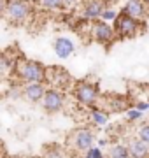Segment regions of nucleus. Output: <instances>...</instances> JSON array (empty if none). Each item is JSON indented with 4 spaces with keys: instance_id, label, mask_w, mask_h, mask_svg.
Here are the masks:
<instances>
[{
    "instance_id": "obj_1",
    "label": "nucleus",
    "mask_w": 149,
    "mask_h": 158,
    "mask_svg": "<svg viewBox=\"0 0 149 158\" xmlns=\"http://www.w3.org/2000/svg\"><path fill=\"white\" fill-rule=\"evenodd\" d=\"M16 77L26 85V83H46V67L40 62L28 60L21 56L19 60L14 62V72Z\"/></svg>"
},
{
    "instance_id": "obj_2",
    "label": "nucleus",
    "mask_w": 149,
    "mask_h": 158,
    "mask_svg": "<svg viewBox=\"0 0 149 158\" xmlns=\"http://www.w3.org/2000/svg\"><path fill=\"white\" fill-rule=\"evenodd\" d=\"M112 30H114L116 37H119V39H133L140 32H144V21L133 19V18L119 12L118 18L112 21Z\"/></svg>"
},
{
    "instance_id": "obj_3",
    "label": "nucleus",
    "mask_w": 149,
    "mask_h": 158,
    "mask_svg": "<svg viewBox=\"0 0 149 158\" xmlns=\"http://www.w3.org/2000/svg\"><path fill=\"white\" fill-rule=\"evenodd\" d=\"M72 93L79 104L86 106V107H93L100 98V86L91 81H77L74 85Z\"/></svg>"
},
{
    "instance_id": "obj_4",
    "label": "nucleus",
    "mask_w": 149,
    "mask_h": 158,
    "mask_svg": "<svg viewBox=\"0 0 149 158\" xmlns=\"http://www.w3.org/2000/svg\"><path fill=\"white\" fill-rule=\"evenodd\" d=\"M34 12V4H30L26 0H9L7 11L4 14V18H7L11 23L19 25V23L28 21V18Z\"/></svg>"
},
{
    "instance_id": "obj_5",
    "label": "nucleus",
    "mask_w": 149,
    "mask_h": 158,
    "mask_svg": "<svg viewBox=\"0 0 149 158\" xmlns=\"http://www.w3.org/2000/svg\"><path fill=\"white\" fill-rule=\"evenodd\" d=\"M90 35H91V39L98 44L105 46V48H109L116 39V34L114 30H112V25L111 23H105L102 19H95L91 23V28H90Z\"/></svg>"
},
{
    "instance_id": "obj_6",
    "label": "nucleus",
    "mask_w": 149,
    "mask_h": 158,
    "mask_svg": "<svg viewBox=\"0 0 149 158\" xmlns=\"http://www.w3.org/2000/svg\"><path fill=\"white\" fill-rule=\"evenodd\" d=\"M40 102H42V109L46 113H60L65 106V93H63V90H58V88H47Z\"/></svg>"
},
{
    "instance_id": "obj_7",
    "label": "nucleus",
    "mask_w": 149,
    "mask_h": 158,
    "mask_svg": "<svg viewBox=\"0 0 149 158\" xmlns=\"http://www.w3.org/2000/svg\"><path fill=\"white\" fill-rule=\"evenodd\" d=\"M72 142H74V148L77 153H86L90 148L95 146V134H93L91 128L81 127V128H77L74 132Z\"/></svg>"
},
{
    "instance_id": "obj_8",
    "label": "nucleus",
    "mask_w": 149,
    "mask_h": 158,
    "mask_svg": "<svg viewBox=\"0 0 149 158\" xmlns=\"http://www.w3.org/2000/svg\"><path fill=\"white\" fill-rule=\"evenodd\" d=\"M119 12L139 21H146V18L149 16V6H146L142 0H126Z\"/></svg>"
},
{
    "instance_id": "obj_9",
    "label": "nucleus",
    "mask_w": 149,
    "mask_h": 158,
    "mask_svg": "<svg viewBox=\"0 0 149 158\" xmlns=\"http://www.w3.org/2000/svg\"><path fill=\"white\" fill-rule=\"evenodd\" d=\"M53 49L60 60H67L69 56H72L75 51V44L72 42V39L69 37H56L53 42Z\"/></svg>"
},
{
    "instance_id": "obj_10",
    "label": "nucleus",
    "mask_w": 149,
    "mask_h": 158,
    "mask_svg": "<svg viewBox=\"0 0 149 158\" xmlns=\"http://www.w3.org/2000/svg\"><path fill=\"white\" fill-rule=\"evenodd\" d=\"M105 4L102 0H86L84 6H83V18L88 19V21H95V19H100L103 9H105Z\"/></svg>"
},
{
    "instance_id": "obj_11",
    "label": "nucleus",
    "mask_w": 149,
    "mask_h": 158,
    "mask_svg": "<svg viewBox=\"0 0 149 158\" xmlns=\"http://www.w3.org/2000/svg\"><path fill=\"white\" fill-rule=\"evenodd\" d=\"M46 85L44 83H26L21 88V93L28 102H40L46 93Z\"/></svg>"
},
{
    "instance_id": "obj_12",
    "label": "nucleus",
    "mask_w": 149,
    "mask_h": 158,
    "mask_svg": "<svg viewBox=\"0 0 149 158\" xmlns=\"http://www.w3.org/2000/svg\"><path fill=\"white\" fill-rule=\"evenodd\" d=\"M126 148H128L130 158H149V144L142 142L140 139H132Z\"/></svg>"
},
{
    "instance_id": "obj_13",
    "label": "nucleus",
    "mask_w": 149,
    "mask_h": 158,
    "mask_svg": "<svg viewBox=\"0 0 149 158\" xmlns=\"http://www.w3.org/2000/svg\"><path fill=\"white\" fill-rule=\"evenodd\" d=\"M107 107L112 111V113H121V111H128L130 109V100L128 97H123V95H112V97H107Z\"/></svg>"
},
{
    "instance_id": "obj_14",
    "label": "nucleus",
    "mask_w": 149,
    "mask_h": 158,
    "mask_svg": "<svg viewBox=\"0 0 149 158\" xmlns=\"http://www.w3.org/2000/svg\"><path fill=\"white\" fill-rule=\"evenodd\" d=\"M14 62L7 53H0V77H7L14 72Z\"/></svg>"
},
{
    "instance_id": "obj_15",
    "label": "nucleus",
    "mask_w": 149,
    "mask_h": 158,
    "mask_svg": "<svg viewBox=\"0 0 149 158\" xmlns=\"http://www.w3.org/2000/svg\"><path fill=\"white\" fill-rule=\"evenodd\" d=\"M107 158H130L128 148L125 144H112L107 153Z\"/></svg>"
},
{
    "instance_id": "obj_16",
    "label": "nucleus",
    "mask_w": 149,
    "mask_h": 158,
    "mask_svg": "<svg viewBox=\"0 0 149 158\" xmlns=\"http://www.w3.org/2000/svg\"><path fill=\"white\" fill-rule=\"evenodd\" d=\"M91 121L97 127H103V125H107V121H109V114H107V111H103V109H91Z\"/></svg>"
},
{
    "instance_id": "obj_17",
    "label": "nucleus",
    "mask_w": 149,
    "mask_h": 158,
    "mask_svg": "<svg viewBox=\"0 0 149 158\" xmlns=\"http://www.w3.org/2000/svg\"><path fill=\"white\" fill-rule=\"evenodd\" d=\"M37 4L46 11H60V9H63V0H37Z\"/></svg>"
},
{
    "instance_id": "obj_18",
    "label": "nucleus",
    "mask_w": 149,
    "mask_h": 158,
    "mask_svg": "<svg viewBox=\"0 0 149 158\" xmlns=\"http://www.w3.org/2000/svg\"><path fill=\"white\" fill-rule=\"evenodd\" d=\"M118 14H119V12L116 11L114 7H109V6H107L105 9H103L100 19H102V21H105V23H111V21H114L116 18H118Z\"/></svg>"
},
{
    "instance_id": "obj_19",
    "label": "nucleus",
    "mask_w": 149,
    "mask_h": 158,
    "mask_svg": "<svg viewBox=\"0 0 149 158\" xmlns=\"http://www.w3.org/2000/svg\"><path fill=\"white\" fill-rule=\"evenodd\" d=\"M125 116H126V121H128V123H133V121H139V119L142 118V113L137 111L135 107H130L125 113Z\"/></svg>"
},
{
    "instance_id": "obj_20",
    "label": "nucleus",
    "mask_w": 149,
    "mask_h": 158,
    "mask_svg": "<svg viewBox=\"0 0 149 158\" xmlns=\"http://www.w3.org/2000/svg\"><path fill=\"white\" fill-rule=\"evenodd\" d=\"M137 139H140L142 142L149 144V123L142 125V127L139 128V132H137Z\"/></svg>"
},
{
    "instance_id": "obj_21",
    "label": "nucleus",
    "mask_w": 149,
    "mask_h": 158,
    "mask_svg": "<svg viewBox=\"0 0 149 158\" xmlns=\"http://www.w3.org/2000/svg\"><path fill=\"white\" fill-rule=\"evenodd\" d=\"M84 158H105V156H103V151L100 149V148L93 146V148H90V149L84 153Z\"/></svg>"
},
{
    "instance_id": "obj_22",
    "label": "nucleus",
    "mask_w": 149,
    "mask_h": 158,
    "mask_svg": "<svg viewBox=\"0 0 149 158\" xmlns=\"http://www.w3.org/2000/svg\"><path fill=\"white\" fill-rule=\"evenodd\" d=\"M135 109L137 111H140V113H146V111H149V102H146V100H142V102H137L135 104Z\"/></svg>"
},
{
    "instance_id": "obj_23",
    "label": "nucleus",
    "mask_w": 149,
    "mask_h": 158,
    "mask_svg": "<svg viewBox=\"0 0 149 158\" xmlns=\"http://www.w3.org/2000/svg\"><path fill=\"white\" fill-rule=\"evenodd\" d=\"M7 6H9V0H0V18H2L4 14H6Z\"/></svg>"
},
{
    "instance_id": "obj_24",
    "label": "nucleus",
    "mask_w": 149,
    "mask_h": 158,
    "mask_svg": "<svg viewBox=\"0 0 149 158\" xmlns=\"http://www.w3.org/2000/svg\"><path fill=\"white\" fill-rule=\"evenodd\" d=\"M103 4H105V6H107V4H111V2H114V0H102Z\"/></svg>"
},
{
    "instance_id": "obj_25",
    "label": "nucleus",
    "mask_w": 149,
    "mask_h": 158,
    "mask_svg": "<svg viewBox=\"0 0 149 158\" xmlns=\"http://www.w3.org/2000/svg\"><path fill=\"white\" fill-rule=\"evenodd\" d=\"M26 2H30V4H35V2H37V0H26Z\"/></svg>"
},
{
    "instance_id": "obj_26",
    "label": "nucleus",
    "mask_w": 149,
    "mask_h": 158,
    "mask_svg": "<svg viewBox=\"0 0 149 158\" xmlns=\"http://www.w3.org/2000/svg\"><path fill=\"white\" fill-rule=\"evenodd\" d=\"M144 4H146V6H149V0H142Z\"/></svg>"
},
{
    "instance_id": "obj_27",
    "label": "nucleus",
    "mask_w": 149,
    "mask_h": 158,
    "mask_svg": "<svg viewBox=\"0 0 149 158\" xmlns=\"http://www.w3.org/2000/svg\"><path fill=\"white\" fill-rule=\"evenodd\" d=\"M16 158H21V156H16Z\"/></svg>"
}]
</instances>
